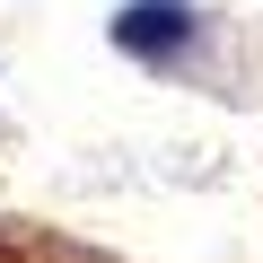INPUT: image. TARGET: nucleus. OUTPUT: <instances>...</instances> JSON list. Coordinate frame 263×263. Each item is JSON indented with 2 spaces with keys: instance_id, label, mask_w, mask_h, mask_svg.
Listing matches in <instances>:
<instances>
[{
  "instance_id": "1",
  "label": "nucleus",
  "mask_w": 263,
  "mask_h": 263,
  "mask_svg": "<svg viewBox=\"0 0 263 263\" xmlns=\"http://www.w3.org/2000/svg\"><path fill=\"white\" fill-rule=\"evenodd\" d=\"M114 44H123V53H176V44H193V9H176V0H141V9L114 18Z\"/></svg>"
}]
</instances>
